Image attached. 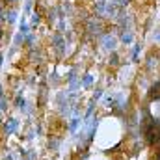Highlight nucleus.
Wrapping results in <instances>:
<instances>
[{
	"mask_svg": "<svg viewBox=\"0 0 160 160\" xmlns=\"http://www.w3.org/2000/svg\"><path fill=\"white\" fill-rule=\"evenodd\" d=\"M38 22H39V15H38V13H34V15H32V24L36 26Z\"/></svg>",
	"mask_w": 160,
	"mask_h": 160,
	"instance_id": "nucleus-2",
	"label": "nucleus"
},
{
	"mask_svg": "<svg viewBox=\"0 0 160 160\" xmlns=\"http://www.w3.org/2000/svg\"><path fill=\"white\" fill-rule=\"evenodd\" d=\"M17 128H19V123H17V119H9L8 123H6V127H4L6 134H13Z\"/></svg>",
	"mask_w": 160,
	"mask_h": 160,
	"instance_id": "nucleus-1",
	"label": "nucleus"
},
{
	"mask_svg": "<svg viewBox=\"0 0 160 160\" xmlns=\"http://www.w3.org/2000/svg\"><path fill=\"white\" fill-rule=\"evenodd\" d=\"M6 2H9V4H11V2H17V0H6Z\"/></svg>",
	"mask_w": 160,
	"mask_h": 160,
	"instance_id": "nucleus-3",
	"label": "nucleus"
}]
</instances>
